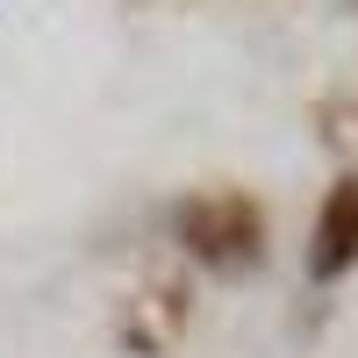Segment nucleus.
<instances>
[{
    "instance_id": "f257e3e1",
    "label": "nucleus",
    "mask_w": 358,
    "mask_h": 358,
    "mask_svg": "<svg viewBox=\"0 0 358 358\" xmlns=\"http://www.w3.org/2000/svg\"><path fill=\"white\" fill-rule=\"evenodd\" d=\"M172 229H179V244H187L201 265H215V273H251L265 258V215H258V201L236 194V187L187 194Z\"/></svg>"
},
{
    "instance_id": "f03ea898",
    "label": "nucleus",
    "mask_w": 358,
    "mask_h": 358,
    "mask_svg": "<svg viewBox=\"0 0 358 358\" xmlns=\"http://www.w3.org/2000/svg\"><path fill=\"white\" fill-rule=\"evenodd\" d=\"M351 265H358V172H344L322 194V215H315V236H308V280L337 287Z\"/></svg>"
}]
</instances>
